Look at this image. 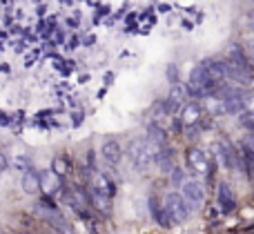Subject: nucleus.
Here are the masks:
<instances>
[{
  "instance_id": "18",
  "label": "nucleus",
  "mask_w": 254,
  "mask_h": 234,
  "mask_svg": "<svg viewBox=\"0 0 254 234\" xmlns=\"http://www.w3.org/2000/svg\"><path fill=\"white\" fill-rule=\"evenodd\" d=\"M246 150H250V152H254V134H248L246 138H243V143H241Z\"/></svg>"
},
{
  "instance_id": "3",
  "label": "nucleus",
  "mask_w": 254,
  "mask_h": 234,
  "mask_svg": "<svg viewBox=\"0 0 254 234\" xmlns=\"http://www.w3.org/2000/svg\"><path fill=\"white\" fill-rule=\"evenodd\" d=\"M181 196H183V201L188 203L190 210H198L203 205V201H205V190H203V185L198 181H185L183 185H181Z\"/></svg>"
},
{
  "instance_id": "2",
  "label": "nucleus",
  "mask_w": 254,
  "mask_h": 234,
  "mask_svg": "<svg viewBox=\"0 0 254 234\" xmlns=\"http://www.w3.org/2000/svg\"><path fill=\"white\" fill-rule=\"evenodd\" d=\"M163 210L167 212V217H170L172 226H174V223L188 221V217H190L188 203H185L183 196L176 194V192H167V194L163 196Z\"/></svg>"
},
{
  "instance_id": "12",
  "label": "nucleus",
  "mask_w": 254,
  "mask_h": 234,
  "mask_svg": "<svg viewBox=\"0 0 254 234\" xmlns=\"http://www.w3.org/2000/svg\"><path fill=\"white\" fill-rule=\"evenodd\" d=\"M172 159H174V156H172L170 147H161V152L156 154V161H154V163H156L161 170H167V172H172V170H174V165H172Z\"/></svg>"
},
{
  "instance_id": "19",
  "label": "nucleus",
  "mask_w": 254,
  "mask_h": 234,
  "mask_svg": "<svg viewBox=\"0 0 254 234\" xmlns=\"http://www.w3.org/2000/svg\"><path fill=\"white\" fill-rule=\"evenodd\" d=\"M7 165H9L7 156H4V154H0V174H2V172H4V170H7Z\"/></svg>"
},
{
  "instance_id": "17",
  "label": "nucleus",
  "mask_w": 254,
  "mask_h": 234,
  "mask_svg": "<svg viewBox=\"0 0 254 234\" xmlns=\"http://www.w3.org/2000/svg\"><path fill=\"white\" fill-rule=\"evenodd\" d=\"M246 112L254 114V94H246Z\"/></svg>"
},
{
  "instance_id": "6",
  "label": "nucleus",
  "mask_w": 254,
  "mask_h": 234,
  "mask_svg": "<svg viewBox=\"0 0 254 234\" xmlns=\"http://www.w3.org/2000/svg\"><path fill=\"white\" fill-rule=\"evenodd\" d=\"M216 201H219L221 210H223L225 214L237 210V196H234L232 187H230L228 183H219V190H216Z\"/></svg>"
},
{
  "instance_id": "16",
  "label": "nucleus",
  "mask_w": 254,
  "mask_h": 234,
  "mask_svg": "<svg viewBox=\"0 0 254 234\" xmlns=\"http://www.w3.org/2000/svg\"><path fill=\"white\" fill-rule=\"evenodd\" d=\"M13 168H16V170H20V172L25 174V172H29V170H31V165H29V161H27L25 156H18V159L13 161Z\"/></svg>"
},
{
  "instance_id": "10",
  "label": "nucleus",
  "mask_w": 254,
  "mask_h": 234,
  "mask_svg": "<svg viewBox=\"0 0 254 234\" xmlns=\"http://www.w3.org/2000/svg\"><path fill=\"white\" fill-rule=\"evenodd\" d=\"M58 187H61V176L54 172H43L40 174V190H45L47 194H52V192H56Z\"/></svg>"
},
{
  "instance_id": "8",
  "label": "nucleus",
  "mask_w": 254,
  "mask_h": 234,
  "mask_svg": "<svg viewBox=\"0 0 254 234\" xmlns=\"http://www.w3.org/2000/svg\"><path fill=\"white\" fill-rule=\"evenodd\" d=\"M110 199H112L110 194H103V192H94V190H89V201H92V205L98 210V212L110 214V210H112Z\"/></svg>"
},
{
  "instance_id": "14",
  "label": "nucleus",
  "mask_w": 254,
  "mask_h": 234,
  "mask_svg": "<svg viewBox=\"0 0 254 234\" xmlns=\"http://www.w3.org/2000/svg\"><path fill=\"white\" fill-rule=\"evenodd\" d=\"M52 172H54V174H58V176L67 174V163H65V159L56 156V159H54V163H52Z\"/></svg>"
},
{
  "instance_id": "13",
  "label": "nucleus",
  "mask_w": 254,
  "mask_h": 234,
  "mask_svg": "<svg viewBox=\"0 0 254 234\" xmlns=\"http://www.w3.org/2000/svg\"><path fill=\"white\" fill-rule=\"evenodd\" d=\"M147 138L149 141H154L158 147H165V132H163L158 125H152L149 127V134H147Z\"/></svg>"
},
{
  "instance_id": "15",
  "label": "nucleus",
  "mask_w": 254,
  "mask_h": 234,
  "mask_svg": "<svg viewBox=\"0 0 254 234\" xmlns=\"http://www.w3.org/2000/svg\"><path fill=\"white\" fill-rule=\"evenodd\" d=\"M170 181L174 183V185H183V183H185L183 170H181V168H174V170H172V172H170Z\"/></svg>"
},
{
  "instance_id": "7",
  "label": "nucleus",
  "mask_w": 254,
  "mask_h": 234,
  "mask_svg": "<svg viewBox=\"0 0 254 234\" xmlns=\"http://www.w3.org/2000/svg\"><path fill=\"white\" fill-rule=\"evenodd\" d=\"M40 190V174L29 170V172L22 174V192L25 194H36Z\"/></svg>"
},
{
  "instance_id": "9",
  "label": "nucleus",
  "mask_w": 254,
  "mask_h": 234,
  "mask_svg": "<svg viewBox=\"0 0 254 234\" xmlns=\"http://www.w3.org/2000/svg\"><path fill=\"white\" fill-rule=\"evenodd\" d=\"M181 120H183L185 125H196L198 120H201V107H198L196 103L185 105L183 110H181Z\"/></svg>"
},
{
  "instance_id": "11",
  "label": "nucleus",
  "mask_w": 254,
  "mask_h": 234,
  "mask_svg": "<svg viewBox=\"0 0 254 234\" xmlns=\"http://www.w3.org/2000/svg\"><path fill=\"white\" fill-rule=\"evenodd\" d=\"M149 208H152V217H154V221H156L158 226H161V228H170L172 226L167 212L163 210V203H156L154 199H149Z\"/></svg>"
},
{
  "instance_id": "4",
  "label": "nucleus",
  "mask_w": 254,
  "mask_h": 234,
  "mask_svg": "<svg viewBox=\"0 0 254 234\" xmlns=\"http://www.w3.org/2000/svg\"><path fill=\"white\" fill-rule=\"evenodd\" d=\"M188 168L194 176H203V174L210 172V159H207V154L203 150L192 147L188 152Z\"/></svg>"
},
{
  "instance_id": "5",
  "label": "nucleus",
  "mask_w": 254,
  "mask_h": 234,
  "mask_svg": "<svg viewBox=\"0 0 254 234\" xmlns=\"http://www.w3.org/2000/svg\"><path fill=\"white\" fill-rule=\"evenodd\" d=\"M101 156H103V161H105L107 165H119L121 163V159H123V150H121V143L119 141H114V138H110V141H105L103 143V147H101Z\"/></svg>"
},
{
  "instance_id": "1",
  "label": "nucleus",
  "mask_w": 254,
  "mask_h": 234,
  "mask_svg": "<svg viewBox=\"0 0 254 234\" xmlns=\"http://www.w3.org/2000/svg\"><path fill=\"white\" fill-rule=\"evenodd\" d=\"M158 152H161V147H158L154 141H149V138H136V141H131V145H129L131 163H134V168H138V170L147 168L152 161H156Z\"/></svg>"
},
{
  "instance_id": "20",
  "label": "nucleus",
  "mask_w": 254,
  "mask_h": 234,
  "mask_svg": "<svg viewBox=\"0 0 254 234\" xmlns=\"http://www.w3.org/2000/svg\"><path fill=\"white\" fill-rule=\"evenodd\" d=\"M0 234H4V232H0Z\"/></svg>"
}]
</instances>
